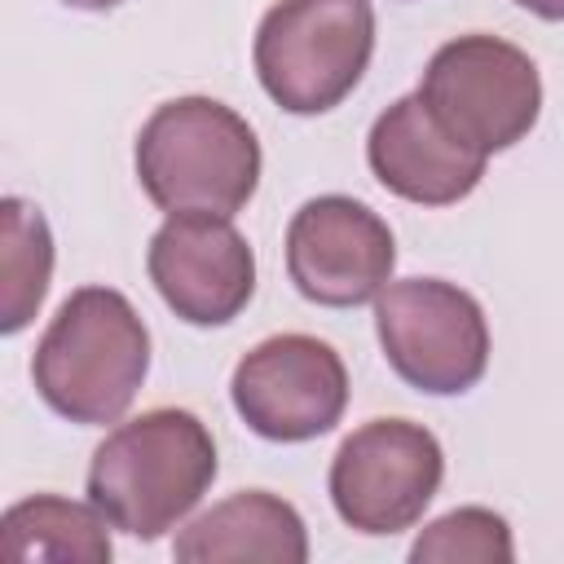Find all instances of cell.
Masks as SVG:
<instances>
[{
    "label": "cell",
    "mask_w": 564,
    "mask_h": 564,
    "mask_svg": "<svg viewBox=\"0 0 564 564\" xmlns=\"http://www.w3.org/2000/svg\"><path fill=\"white\" fill-rule=\"evenodd\" d=\"M397 264L392 229L357 198H308L286 229V273L295 291L326 308L375 300Z\"/></svg>",
    "instance_id": "9c48e42d"
},
{
    "label": "cell",
    "mask_w": 564,
    "mask_h": 564,
    "mask_svg": "<svg viewBox=\"0 0 564 564\" xmlns=\"http://www.w3.org/2000/svg\"><path fill=\"white\" fill-rule=\"evenodd\" d=\"M419 97L454 141L489 159L529 137L542 79L524 48L498 35H458L432 53Z\"/></svg>",
    "instance_id": "5b68a950"
},
{
    "label": "cell",
    "mask_w": 564,
    "mask_h": 564,
    "mask_svg": "<svg viewBox=\"0 0 564 564\" xmlns=\"http://www.w3.org/2000/svg\"><path fill=\"white\" fill-rule=\"evenodd\" d=\"M238 419L264 441L326 436L348 405V370L339 352L313 335H273L256 344L229 379Z\"/></svg>",
    "instance_id": "ba28073f"
},
{
    "label": "cell",
    "mask_w": 564,
    "mask_h": 564,
    "mask_svg": "<svg viewBox=\"0 0 564 564\" xmlns=\"http://www.w3.org/2000/svg\"><path fill=\"white\" fill-rule=\"evenodd\" d=\"M410 560L414 564H507L516 560V546H511V529L498 511H485V507H458L441 520H432L419 542L410 546Z\"/></svg>",
    "instance_id": "9a60e30c"
},
{
    "label": "cell",
    "mask_w": 564,
    "mask_h": 564,
    "mask_svg": "<svg viewBox=\"0 0 564 564\" xmlns=\"http://www.w3.org/2000/svg\"><path fill=\"white\" fill-rule=\"evenodd\" d=\"M375 330L388 366L432 397L476 388L489 366V326L480 304L441 278L388 282L375 295Z\"/></svg>",
    "instance_id": "8992f818"
},
{
    "label": "cell",
    "mask_w": 564,
    "mask_h": 564,
    "mask_svg": "<svg viewBox=\"0 0 564 564\" xmlns=\"http://www.w3.org/2000/svg\"><path fill=\"white\" fill-rule=\"evenodd\" d=\"M62 4H70V9H115L119 0H62Z\"/></svg>",
    "instance_id": "e0dca14e"
},
{
    "label": "cell",
    "mask_w": 564,
    "mask_h": 564,
    "mask_svg": "<svg viewBox=\"0 0 564 564\" xmlns=\"http://www.w3.org/2000/svg\"><path fill=\"white\" fill-rule=\"evenodd\" d=\"M53 278V234L40 207L0 203V330L18 335L44 304Z\"/></svg>",
    "instance_id": "5bb4252c"
},
{
    "label": "cell",
    "mask_w": 564,
    "mask_h": 564,
    "mask_svg": "<svg viewBox=\"0 0 564 564\" xmlns=\"http://www.w3.org/2000/svg\"><path fill=\"white\" fill-rule=\"evenodd\" d=\"M181 564H304L308 560V533L304 520L291 502L264 494V489H242L198 520H189L172 546Z\"/></svg>",
    "instance_id": "7c38bea8"
},
{
    "label": "cell",
    "mask_w": 564,
    "mask_h": 564,
    "mask_svg": "<svg viewBox=\"0 0 564 564\" xmlns=\"http://www.w3.org/2000/svg\"><path fill=\"white\" fill-rule=\"evenodd\" d=\"M150 370V330L110 286H79L35 344L31 379L70 423H119Z\"/></svg>",
    "instance_id": "7a4b0ae2"
},
{
    "label": "cell",
    "mask_w": 564,
    "mask_h": 564,
    "mask_svg": "<svg viewBox=\"0 0 564 564\" xmlns=\"http://www.w3.org/2000/svg\"><path fill=\"white\" fill-rule=\"evenodd\" d=\"M115 529L93 502H70L57 494L22 498L0 520V560L4 564H31V560H57V564H106L110 560V533Z\"/></svg>",
    "instance_id": "4fadbf2b"
},
{
    "label": "cell",
    "mask_w": 564,
    "mask_h": 564,
    "mask_svg": "<svg viewBox=\"0 0 564 564\" xmlns=\"http://www.w3.org/2000/svg\"><path fill=\"white\" fill-rule=\"evenodd\" d=\"M216 480V441L189 410H145L119 423L88 467V502L132 538L176 529Z\"/></svg>",
    "instance_id": "6da1fadb"
},
{
    "label": "cell",
    "mask_w": 564,
    "mask_h": 564,
    "mask_svg": "<svg viewBox=\"0 0 564 564\" xmlns=\"http://www.w3.org/2000/svg\"><path fill=\"white\" fill-rule=\"evenodd\" d=\"M516 4L538 13V18H546V22H564V0H516Z\"/></svg>",
    "instance_id": "2e32d148"
},
{
    "label": "cell",
    "mask_w": 564,
    "mask_h": 564,
    "mask_svg": "<svg viewBox=\"0 0 564 564\" xmlns=\"http://www.w3.org/2000/svg\"><path fill=\"white\" fill-rule=\"evenodd\" d=\"M137 176L167 216H234L260 185V141L225 101L176 97L141 123Z\"/></svg>",
    "instance_id": "3957f363"
},
{
    "label": "cell",
    "mask_w": 564,
    "mask_h": 564,
    "mask_svg": "<svg viewBox=\"0 0 564 564\" xmlns=\"http://www.w3.org/2000/svg\"><path fill=\"white\" fill-rule=\"evenodd\" d=\"M150 282L189 326L234 322L256 291V256L229 216H167L150 238Z\"/></svg>",
    "instance_id": "30bf717a"
},
{
    "label": "cell",
    "mask_w": 564,
    "mask_h": 564,
    "mask_svg": "<svg viewBox=\"0 0 564 564\" xmlns=\"http://www.w3.org/2000/svg\"><path fill=\"white\" fill-rule=\"evenodd\" d=\"M375 53L370 0H278L256 31V75L291 115L335 110Z\"/></svg>",
    "instance_id": "277c9868"
},
{
    "label": "cell",
    "mask_w": 564,
    "mask_h": 564,
    "mask_svg": "<svg viewBox=\"0 0 564 564\" xmlns=\"http://www.w3.org/2000/svg\"><path fill=\"white\" fill-rule=\"evenodd\" d=\"M366 159L383 189H392L405 203H423V207L458 203L485 176V154L454 141L436 123V115L423 106L419 93L392 101L375 119L366 137Z\"/></svg>",
    "instance_id": "8fae6325"
},
{
    "label": "cell",
    "mask_w": 564,
    "mask_h": 564,
    "mask_svg": "<svg viewBox=\"0 0 564 564\" xmlns=\"http://www.w3.org/2000/svg\"><path fill=\"white\" fill-rule=\"evenodd\" d=\"M445 476L441 441L410 419H370L330 463V502L357 533H401L436 498Z\"/></svg>",
    "instance_id": "52a82bcc"
}]
</instances>
